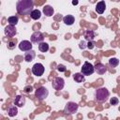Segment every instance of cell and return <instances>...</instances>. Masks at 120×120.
<instances>
[{
	"instance_id": "6da1fadb",
	"label": "cell",
	"mask_w": 120,
	"mask_h": 120,
	"mask_svg": "<svg viewBox=\"0 0 120 120\" xmlns=\"http://www.w3.org/2000/svg\"><path fill=\"white\" fill-rule=\"evenodd\" d=\"M34 3L32 0H19L16 3V9L19 14L28 15L34 10Z\"/></svg>"
},
{
	"instance_id": "7a4b0ae2",
	"label": "cell",
	"mask_w": 120,
	"mask_h": 120,
	"mask_svg": "<svg viewBox=\"0 0 120 120\" xmlns=\"http://www.w3.org/2000/svg\"><path fill=\"white\" fill-rule=\"evenodd\" d=\"M110 97V92L105 87L98 88L94 93V98L98 102H106Z\"/></svg>"
},
{
	"instance_id": "3957f363",
	"label": "cell",
	"mask_w": 120,
	"mask_h": 120,
	"mask_svg": "<svg viewBox=\"0 0 120 120\" xmlns=\"http://www.w3.org/2000/svg\"><path fill=\"white\" fill-rule=\"evenodd\" d=\"M94 72H95V68H94V66H93L91 63L85 61V62L83 63L82 68H81V73H82V75H84V76H90V75H92Z\"/></svg>"
},
{
	"instance_id": "277c9868",
	"label": "cell",
	"mask_w": 120,
	"mask_h": 120,
	"mask_svg": "<svg viewBox=\"0 0 120 120\" xmlns=\"http://www.w3.org/2000/svg\"><path fill=\"white\" fill-rule=\"evenodd\" d=\"M78 108H79V105H78L77 103L70 101V102H68V103L65 105L64 112H65L66 114H73V113H75V112H77Z\"/></svg>"
},
{
	"instance_id": "5b68a950",
	"label": "cell",
	"mask_w": 120,
	"mask_h": 120,
	"mask_svg": "<svg viewBox=\"0 0 120 120\" xmlns=\"http://www.w3.org/2000/svg\"><path fill=\"white\" fill-rule=\"evenodd\" d=\"M48 95H49V91H48V89H47L46 87H43V86L39 87V88L37 89L36 92H35V96H36L39 100H43V99H45V98L48 97Z\"/></svg>"
},
{
	"instance_id": "8992f818",
	"label": "cell",
	"mask_w": 120,
	"mask_h": 120,
	"mask_svg": "<svg viewBox=\"0 0 120 120\" xmlns=\"http://www.w3.org/2000/svg\"><path fill=\"white\" fill-rule=\"evenodd\" d=\"M52 86L55 90H62L64 88V86H65V81H64V79L61 78V77L54 78V80L52 82Z\"/></svg>"
},
{
	"instance_id": "52a82bcc",
	"label": "cell",
	"mask_w": 120,
	"mask_h": 120,
	"mask_svg": "<svg viewBox=\"0 0 120 120\" xmlns=\"http://www.w3.org/2000/svg\"><path fill=\"white\" fill-rule=\"evenodd\" d=\"M30 39H31V42H32V43H38V44H39V43L43 42V40H44V36H43V34H42L41 32L36 31V32H34V33L31 35Z\"/></svg>"
},
{
	"instance_id": "ba28073f",
	"label": "cell",
	"mask_w": 120,
	"mask_h": 120,
	"mask_svg": "<svg viewBox=\"0 0 120 120\" xmlns=\"http://www.w3.org/2000/svg\"><path fill=\"white\" fill-rule=\"evenodd\" d=\"M44 70H45L44 66L42 64H40V63H36L32 67V73L34 75H36V76H41V75H43Z\"/></svg>"
},
{
	"instance_id": "9c48e42d",
	"label": "cell",
	"mask_w": 120,
	"mask_h": 120,
	"mask_svg": "<svg viewBox=\"0 0 120 120\" xmlns=\"http://www.w3.org/2000/svg\"><path fill=\"white\" fill-rule=\"evenodd\" d=\"M19 49L21 50V51H22V52H28V51H31L32 50V47H33V45H32V42H30L29 40H22V41H21L20 43H19Z\"/></svg>"
},
{
	"instance_id": "30bf717a",
	"label": "cell",
	"mask_w": 120,
	"mask_h": 120,
	"mask_svg": "<svg viewBox=\"0 0 120 120\" xmlns=\"http://www.w3.org/2000/svg\"><path fill=\"white\" fill-rule=\"evenodd\" d=\"M5 35L7 36V37H8V38H12V37H14L15 35H16V33H17V30H16V28H15V26L14 25H10V24H8V25H7L6 27H5Z\"/></svg>"
},
{
	"instance_id": "8fae6325",
	"label": "cell",
	"mask_w": 120,
	"mask_h": 120,
	"mask_svg": "<svg viewBox=\"0 0 120 120\" xmlns=\"http://www.w3.org/2000/svg\"><path fill=\"white\" fill-rule=\"evenodd\" d=\"M25 104V98L22 95H17L14 98V105L17 107H23Z\"/></svg>"
},
{
	"instance_id": "7c38bea8",
	"label": "cell",
	"mask_w": 120,
	"mask_h": 120,
	"mask_svg": "<svg viewBox=\"0 0 120 120\" xmlns=\"http://www.w3.org/2000/svg\"><path fill=\"white\" fill-rule=\"evenodd\" d=\"M94 68H95V71H96L98 74H99V75H102V74H104V73L107 71L106 66L103 65L102 63H97V64L94 66Z\"/></svg>"
},
{
	"instance_id": "4fadbf2b",
	"label": "cell",
	"mask_w": 120,
	"mask_h": 120,
	"mask_svg": "<svg viewBox=\"0 0 120 120\" xmlns=\"http://www.w3.org/2000/svg\"><path fill=\"white\" fill-rule=\"evenodd\" d=\"M35 56H36V52L33 51V50L28 51V52H24V54H23L24 61H26V62H31V61H33L34 58H35Z\"/></svg>"
},
{
	"instance_id": "5bb4252c",
	"label": "cell",
	"mask_w": 120,
	"mask_h": 120,
	"mask_svg": "<svg viewBox=\"0 0 120 120\" xmlns=\"http://www.w3.org/2000/svg\"><path fill=\"white\" fill-rule=\"evenodd\" d=\"M106 8V4L104 1H100L96 5V12L98 14H102L105 11Z\"/></svg>"
},
{
	"instance_id": "9a60e30c",
	"label": "cell",
	"mask_w": 120,
	"mask_h": 120,
	"mask_svg": "<svg viewBox=\"0 0 120 120\" xmlns=\"http://www.w3.org/2000/svg\"><path fill=\"white\" fill-rule=\"evenodd\" d=\"M43 13H44V15L47 16V17H51V16L53 15L54 9H53V8H52L51 6L46 5V6L43 7Z\"/></svg>"
},
{
	"instance_id": "2e32d148",
	"label": "cell",
	"mask_w": 120,
	"mask_h": 120,
	"mask_svg": "<svg viewBox=\"0 0 120 120\" xmlns=\"http://www.w3.org/2000/svg\"><path fill=\"white\" fill-rule=\"evenodd\" d=\"M83 36H84V38H85L86 40H88V41H92V40H94L96 34H95V32L92 31V30H86V31L84 32Z\"/></svg>"
},
{
	"instance_id": "e0dca14e",
	"label": "cell",
	"mask_w": 120,
	"mask_h": 120,
	"mask_svg": "<svg viewBox=\"0 0 120 120\" xmlns=\"http://www.w3.org/2000/svg\"><path fill=\"white\" fill-rule=\"evenodd\" d=\"M63 22L67 25H72L74 23V22H75V18L72 15H66L63 18Z\"/></svg>"
},
{
	"instance_id": "ac0fdd59",
	"label": "cell",
	"mask_w": 120,
	"mask_h": 120,
	"mask_svg": "<svg viewBox=\"0 0 120 120\" xmlns=\"http://www.w3.org/2000/svg\"><path fill=\"white\" fill-rule=\"evenodd\" d=\"M18 113V109H17V106L15 105H10L8 109V116L10 117H13V116H16Z\"/></svg>"
},
{
	"instance_id": "d6986e66",
	"label": "cell",
	"mask_w": 120,
	"mask_h": 120,
	"mask_svg": "<svg viewBox=\"0 0 120 120\" xmlns=\"http://www.w3.org/2000/svg\"><path fill=\"white\" fill-rule=\"evenodd\" d=\"M30 17H31L33 20H38V19L41 17V12H40V10H38V9H34V10L31 12Z\"/></svg>"
},
{
	"instance_id": "ffe728a7",
	"label": "cell",
	"mask_w": 120,
	"mask_h": 120,
	"mask_svg": "<svg viewBox=\"0 0 120 120\" xmlns=\"http://www.w3.org/2000/svg\"><path fill=\"white\" fill-rule=\"evenodd\" d=\"M73 80L76 82H82L84 81V75H82V73H75L73 75Z\"/></svg>"
},
{
	"instance_id": "44dd1931",
	"label": "cell",
	"mask_w": 120,
	"mask_h": 120,
	"mask_svg": "<svg viewBox=\"0 0 120 120\" xmlns=\"http://www.w3.org/2000/svg\"><path fill=\"white\" fill-rule=\"evenodd\" d=\"M38 50L42 52H46L49 51V44L46 42H41L38 44Z\"/></svg>"
},
{
	"instance_id": "7402d4cb",
	"label": "cell",
	"mask_w": 120,
	"mask_h": 120,
	"mask_svg": "<svg viewBox=\"0 0 120 120\" xmlns=\"http://www.w3.org/2000/svg\"><path fill=\"white\" fill-rule=\"evenodd\" d=\"M18 21H19V18L17 16H10L8 18V22L10 25H16L18 23Z\"/></svg>"
},
{
	"instance_id": "603a6c76",
	"label": "cell",
	"mask_w": 120,
	"mask_h": 120,
	"mask_svg": "<svg viewBox=\"0 0 120 120\" xmlns=\"http://www.w3.org/2000/svg\"><path fill=\"white\" fill-rule=\"evenodd\" d=\"M109 65L111 67H112V68H115V67H117L119 65V60L117 58H115V57H112V58L109 59Z\"/></svg>"
},
{
	"instance_id": "cb8c5ba5",
	"label": "cell",
	"mask_w": 120,
	"mask_h": 120,
	"mask_svg": "<svg viewBox=\"0 0 120 120\" xmlns=\"http://www.w3.org/2000/svg\"><path fill=\"white\" fill-rule=\"evenodd\" d=\"M15 44H16V39H10L8 41V48L12 50L15 48Z\"/></svg>"
},
{
	"instance_id": "d4e9b609",
	"label": "cell",
	"mask_w": 120,
	"mask_h": 120,
	"mask_svg": "<svg viewBox=\"0 0 120 120\" xmlns=\"http://www.w3.org/2000/svg\"><path fill=\"white\" fill-rule=\"evenodd\" d=\"M118 102H119V100H118V98H117L116 97H112V98H111V99H110V104L112 105V106L117 105Z\"/></svg>"
},
{
	"instance_id": "484cf974",
	"label": "cell",
	"mask_w": 120,
	"mask_h": 120,
	"mask_svg": "<svg viewBox=\"0 0 120 120\" xmlns=\"http://www.w3.org/2000/svg\"><path fill=\"white\" fill-rule=\"evenodd\" d=\"M79 48L82 49V50H84L85 48H87V42L84 41V40H82V41L79 43Z\"/></svg>"
},
{
	"instance_id": "4316f807",
	"label": "cell",
	"mask_w": 120,
	"mask_h": 120,
	"mask_svg": "<svg viewBox=\"0 0 120 120\" xmlns=\"http://www.w3.org/2000/svg\"><path fill=\"white\" fill-rule=\"evenodd\" d=\"M57 70L60 71V72H65L67 70V68H66V66H64L62 64H59V65H57Z\"/></svg>"
},
{
	"instance_id": "83f0119b",
	"label": "cell",
	"mask_w": 120,
	"mask_h": 120,
	"mask_svg": "<svg viewBox=\"0 0 120 120\" xmlns=\"http://www.w3.org/2000/svg\"><path fill=\"white\" fill-rule=\"evenodd\" d=\"M32 90H33V87L31 85H26L23 88V92H25V93H31Z\"/></svg>"
},
{
	"instance_id": "f1b7e54d",
	"label": "cell",
	"mask_w": 120,
	"mask_h": 120,
	"mask_svg": "<svg viewBox=\"0 0 120 120\" xmlns=\"http://www.w3.org/2000/svg\"><path fill=\"white\" fill-rule=\"evenodd\" d=\"M87 48L90 49V50L94 49V48H95V41H94V40H92V41H88V42H87Z\"/></svg>"
},
{
	"instance_id": "f546056e",
	"label": "cell",
	"mask_w": 120,
	"mask_h": 120,
	"mask_svg": "<svg viewBox=\"0 0 120 120\" xmlns=\"http://www.w3.org/2000/svg\"><path fill=\"white\" fill-rule=\"evenodd\" d=\"M72 4L73 5H77L78 4V1H72Z\"/></svg>"
}]
</instances>
